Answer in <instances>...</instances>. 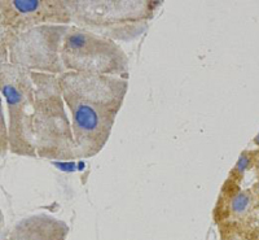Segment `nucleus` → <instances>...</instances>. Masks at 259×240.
I'll use <instances>...</instances> for the list:
<instances>
[{
	"label": "nucleus",
	"instance_id": "obj_3",
	"mask_svg": "<svg viewBox=\"0 0 259 240\" xmlns=\"http://www.w3.org/2000/svg\"><path fill=\"white\" fill-rule=\"evenodd\" d=\"M162 2L140 0H68L74 26L112 41H135L149 26Z\"/></svg>",
	"mask_w": 259,
	"mask_h": 240
},
{
	"label": "nucleus",
	"instance_id": "obj_2",
	"mask_svg": "<svg viewBox=\"0 0 259 240\" xmlns=\"http://www.w3.org/2000/svg\"><path fill=\"white\" fill-rule=\"evenodd\" d=\"M35 94L32 119L34 142L38 157L48 160H75L71 121L65 110L59 75L31 71Z\"/></svg>",
	"mask_w": 259,
	"mask_h": 240
},
{
	"label": "nucleus",
	"instance_id": "obj_1",
	"mask_svg": "<svg viewBox=\"0 0 259 240\" xmlns=\"http://www.w3.org/2000/svg\"><path fill=\"white\" fill-rule=\"evenodd\" d=\"M59 82L70 113L75 156L94 157L109 140L128 91V79L65 71L59 75Z\"/></svg>",
	"mask_w": 259,
	"mask_h": 240
},
{
	"label": "nucleus",
	"instance_id": "obj_12",
	"mask_svg": "<svg viewBox=\"0 0 259 240\" xmlns=\"http://www.w3.org/2000/svg\"><path fill=\"white\" fill-rule=\"evenodd\" d=\"M254 195L258 196V199H259V182L254 186Z\"/></svg>",
	"mask_w": 259,
	"mask_h": 240
},
{
	"label": "nucleus",
	"instance_id": "obj_7",
	"mask_svg": "<svg viewBox=\"0 0 259 240\" xmlns=\"http://www.w3.org/2000/svg\"><path fill=\"white\" fill-rule=\"evenodd\" d=\"M68 0H2V36L16 35L43 25H70Z\"/></svg>",
	"mask_w": 259,
	"mask_h": 240
},
{
	"label": "nucleus",
	"instance_id": "obj_11",
	"mask_svg": "<svg viewBox=\"0 0 259 240\" xmlns=\"http://www.w3.org/2000/svg\"><path fill=\"white\" fill-rule=\"evenodd\" d=\"M223 235V234H222ZM222 240H242V237L239 234H236L233 231H228L222 236Z\"/></svg>",
	"mask_w": 259,
	"mask_h": 240
},
{
	"label": "nucleus",
	"instance_id": "obj_8",
	"mask_svg": "<svg viewBox=\"0 0 259 240\" xmlns=\"http://www.w3.org/2000/svg\"><path fill=\"white\" fill-rule=\"evenodd\" d=\"M68 225L48 214H35L20 221L9 234V240H66Z\"/></svg>",
	"mask_w": 259,
	"mask_h": 240
},
{
	"label": "nucleus",
	"instance_id": "obj_9",
	"mask_svg": "<svg viewBox=\"0 0 259 240\" xmlns=\"http://www.w3.org/2000/svg\"><path fill=\"white\" fill-rule=\"evenodd\" d=\"M253 207V193L250 191H236L226 200V209L232 220L237 221L247 216Z\"/></svg>",
	"mask_w": 259,
	"mask_h": 240
},
{
	"label": "nucleus",
	"instance_id": "obj_10",
	"mask_svg": "<svg viewBox=\"0 0 259 240\" xmlns=\"http://www.w3.org/2000/svg\"><path fill=\"white\" fill-rule=\"evenodd\" d=\"M253 161V152H242V153L240 154V157L239 160H237V163H236V165L233 166L232 172H231L230 174V178H228L227 182H232V184H240L241 179L244 178L245 173H246V170L250 168Z\"/></svg>",
	"mask_w": 259,
	"mask_h": 240
},
{
	"label": "nucleus",
	"instance_id": "obj_14",
	"mask_svg": "<svg viewBox=\"0 0 259 240\" xmlns=\"http://www.w3.org/2000/svg\"><path fill=\"white\" fill-rule=\"evenodd\" d=\"M256 205H258V208H259V199L256 200Z\"/></svg>",
	"mask_w": 259,
	"mask_h": 240
},
{
	"label": "nucleus",
	"instance_id": "obj_4",
	"mask_svg": "<svg viewBox=\"0 0 259 240\" xmlns=\"http://www.w3.org/2000/svg\"><path fill=\"white\" fill-rule=\"evenodd\" d=\"M0 90L8 110L9 152L38 157L34 142V113L35 94L31 71L13 64H2Z\"/></svg>",
	"mask_w": 259,
	"mask_h": 240
},
{
	"label": "nucleus",
	"instance_id": "obj_15",
	"mask_svg": "<svg viewBox=\"0 0 259 240\" xmlns=\"http://www.w3.org/2000/svg\"><path fill=\"white\" fill-rule=\"evenodd\" d=\"M3 240H4V239H3ZM6 240H9V239H6Z\"/></svg>",
	"mask_w": 259,
	"mask_h": 240
},
{
	"label": "nucleus",
	"instance_id": "obj_6",
	"mask_svg": "<svg viewBox=\"0 0 259 240\" xmlns=\"http://www.w3.org/2000/svg\"><path fill=\"white\" fill-rule=\"evenodd\" d=\"M71 25H43L21 34L2 36L3 64H13L30 71L61 75L66 71L61 60L64 39Z\"/></svg>",
	"mask_w": 259,
	"mask_h": 240
},
{
	"label": "nucleus",
	"instance_id": "obj_5",
	"mask_svg": "<svg viewBox=\"0 0 259 240\" xmlns=\"http://www.w3.org/2000/svg\"><path fill=\"white\" fill-rule=\"evenodd\" d=\"M61 60L66 71L128 79V57L117 42L71 26L64 39Z\"/></svg>",
	"mask_w": 259,
	"mask_h": 240
},
{
	"label": "nucleus",
	"instance_id": "obj_13",
	"mask_svg": "<svg viewBox=\"0 0 259 240\" xmlns=\"http://www.w3.org/2000/svg\"><path fill=\"white\" fill-rule=\"evenodd\" d=\"M253 143H254V144H255V145H259V133L256 134V137L253 139Z\"/></svg>",
	"mask_w": 259,
	"mask_h": 240
}]
</instances>
